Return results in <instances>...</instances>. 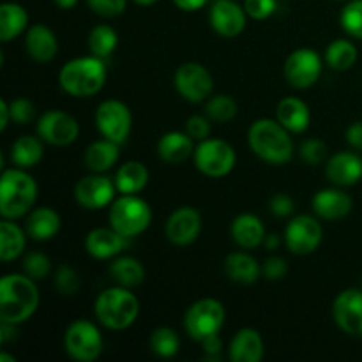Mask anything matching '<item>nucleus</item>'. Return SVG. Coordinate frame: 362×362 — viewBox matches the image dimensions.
<instances>
[{
    "instance_id": "nucleus-1",
    "label": "nucleus",
    "mask_w": 362,
    "mask_h": 362,
    "mask_svg": "<svg viewBox=\"0 0 362 362\" xmlns=\"http://www.w3.org/2000/svg\"><path fill=\"white\" fill-rule=\"evenodd\" d=\"M37 285L27 274H6L0 279V322L23 324L39 306Z\"/></svg>"
},
{
    "instance_id": "nucleus-2",
    "label": "nucleus",
    "mask_w": 362,
    "mask_h": 362,
    "mask_svg": "<svg viewBox=\"0 0 362 362\" xmlns=\"http://www.w3.org/2000/svg\"><path fill=\"white\" fill-rule=\"evenodd\" d=\"M247 144L253 154L269 165H286L293 159V140L290 131L278 119H258L247 131Z\"/></svg>"
},
{
    "instance_id": "nucleus-3",
    "label": "nucleus",
    "mask_w": 362,
    "mask_h": 362,
    "mask_svg": "<svg viewBox=\"0 0 362 362\" xmlns=\"http://www.w3.org/2000/svg\"><path fill=\"white\" fill-rule=\"evenodd\" d=\"M37 200V182L23 168L4 170L0 177V214L4 219L27 216Z\"/></svg>"
},
{
    "instance_id": "nucleus-4",
    "label": "nucleus",
    "mask_w": 362,
    "mask_h": 362,
    "mask_svg": "<svg viewBox=\"0 0 362 362\" xmlns=\"http://www.w3.org/2000/svg\"><path fill=\"white\" fill-rule=\"evenodd\" d=\"M59 83L73 98H92L106 83L105 59L90 55L69 60L60 69Z\"/></svg>"
},
{
    "instance_id": "nucleus-5",
    "label": "nucleus",
    "mask_w": 362,
    "mask_h": 362,
    "mask_svg": "<svg viewBox=\"0 0 362 362\" xmlns=\"http://www.w3.org/2000/svg\"><path fill=\"white\" fill-rule=\"evenodd\" d=\"M94 315L99 324L112 331H124L136 322L140 315L138 297L126 286H112L98 296Z\"/></svg>"
},
{
    "instance_id": "nucleus-6",
    "label": "nucleus",
    "mask_w": 362,
    "mask_h": 362,
    "mask_svg": "<svg viewBox=\"0 0 362 362\" xmlns=\"http://www.w3.org/2000/svg\"><path fill=\"white\" fill-rule=\"evenodd\" d=\"M110 226L120 235L133 239L151 226L152 209L138 194H120L110 205Z\"/></svg>"
},
{
    "instance_id": "nucleus-7",
    "label": "nucleus",
    "mask_w": 362,
    "mask_h": 362,
    "mask_svg": "<svg viewBox=\"0 0 362 362\" xmlns=\"http://www.w3.org/2000/svg\"><path fill=\"white\" fill-rule=\"evenodd\" d=\"M226 311L218 299H200L187 308L184 329L194 341H204L209 336L219 334L225 325Z\"/></svg>"
},
{
    "instance_id": "nucleus-8",
    "label": "nucleus",
    "mask_w": 362,
    "mask_h": 362,
    "mask_svg": "<svg viewBox=\"0 0 362 362\" xmlns=\"http://www.w3.org/2000/svg\"><path fill=\"white\" fill-rule=\"evenodd\" d=\"M193 158L194 166L204 175L212 177V179L228 175L237 163L235 148L228 141L219 140V138H207V140L198 141Z\"/></svg>"
},
{
    "instance_id": "nucleus-9",
    "label": "nucleus",
    "mask_w": 362,
    "mask_h": 362,
    "mask_svg": "<svg viewBox=\"0 0 362 362\" xmlns=\"http://www.w3.org/2000/svg\"><path fill=\"white\" fill-rule=\"evenodd\" d=\"M103 334L98 325L88 320H74L64 334V349L71 359L94 362L103 354Z\"/></svg>"
},
{
    "instance_id": "nucleus-10",
    "label": "nucleus",
    "mask_w": 362,
    "mask_h": 362,
    "mask_svg": "<svg viewBox=\"0 0 362 362\" xmlns=\"http://www.w3.org/2000/svg\"><path fill=\"white\" fill-rule=\"evenodd\" d=\"M95 126L103 136L122 145L129 136L133 126L129 106L119 99H106L95 112Z\"/></svg>"
},
{
    "instance_id": "nucleus-11",
    "label": "nucleus",
    "mask_w": 362,
    "mask_h": 362,
    "mask_svg": "<svg viewBox=\"0 0 362 362\" xmlns=\"http://www.w3.org/2000/svg\"><path fill=\"white\" fill-rule=\"evenodd\" d=\"M324 239V228L320 221L313 216L300 214L296 216L292 221L286 225L285 230V244L293 255H311L318 250Z\"/></svg>"
},
{
    "instance_id": "nucleus-12",
    "label": "nucleus",
    "mask_w": 362,
    "mask_h": 362,
    "mask_svg": "<svg viewBox=\"0 0 362 362\" xmlns=\"http://www.w3.org/2000/svg\"><path fill=\"white\" fill-rule=\"evenodd\" d=\"M175 88L186 101L202 103L214 90V80L205 66L198 62H184L175 71Z\"/></svg>"
},
{
    "instance_id": "nucleus-13",
    "label": "nucleus",
    "mask_w": 362,
    "mask_h": 362,
    "mask_svg": "<svg viewBox=\"0 0 362 362\" xmlns=\"http://www.w3.org/2000/svg\"><path fill=\"white\" fill-rule=\"evenodd\" d=\"M322 57L311 48L293 49L283 66V74L293 88H310L322 74Z\"/></svg>"
},
{
    "instance_id": "nucleus-14",
    "label": "nucleus",
    "mask_w": 362,
    "mask_h": 362,
    "mask_svg": "<svg viewBox=\"0 0 362 362\" xmlns=\"http://www.w3.org/2000/svg\"><path fill=\"white\" fill-rule=\"evenodd\" d=\"M80 124L73 115L60 110H48L37 120V136L55 147H66L76 141Z\"/></svg>"
},
{
    "instance_id": "nucleus-15",
    "label": "nucleus",
    "mask_w": 362,
    "mask_h": 362,
    "mask_svg": "<svg viewBox=\"0 0 362 362\" xmlns=\"http://www.w3.org/2000/svg\"><path fill=\"white\" fill-rule=\"evenodd\" d=\"M115 193H119L115 187V180L101 175V173L83 177L74 187V198H76L78 205L88 209V211H99V209L112 205V202L115 200Z\"/></svg>"
},
{
    "instance_id": "nucleus-16",
    "label": "nucleus",
    "mask_w": 362,
    "mask_h": 362,
    "mask_svg": "<svg viewBox=\"0 0 362 362\" xmlns=\"http://www.w3.org/2000/svg\"><path fill=\"white\" fill-rule=\"evenodd\" d=\"M332 318L345 334L362 338V290H343L332 303Z\"/></svg>"
},
{
    "instance_id": "nucleus-17",
    "label": "nucleus",
    "mask_w": 362,
    "mask_h": 362,
    "mask_svg": "<svg viewBox=\"0 0 362 362\" xmlns=\"http://www.w3.org/2000/svg\"><path fill=\"white\" fill-rule=\"evenodd\" d=\"M202 232V216L193 207H179L168 216L165 235L175 246H189Z\"/></svg>"
},
{
    "instance_id": "nucleus-18",
    "label": "nucleus",
    "mask_w": 362,
    "mask_h": 362,
    "mask_svg": "<svg viewBox=\"0 0 362 362\" xmlns=\"http://www.w3.org/2000/svg\"><path fill=\"white\" fill-rule=\"evenodd\" d=\"M246 9L235 0H216L209 11L211 27L223 37H237L246 28Z\"/></svg>"
},
{
    "instance_id": "nucleus-19",
    "label": "nucleus",
    "mask_w": 362,
    "mask_h": 362,
    "mask_svg": "<svg viewBox=\"0 0 362 362\" xmlns=\"http://www.w3.org/2000/svg\"><path fill=\"white\" fill-rule=\"evenodd\" d=\"M325 175L334 186H354L362 179V159L356 152L343 151L331 156L325 165Z\"/></svg>"
},
{
    "instance_id": "nucleus-20",
    "label": "nucleus",
    "mask_w": 362,
    "mask_h": 362,
    "mask_svg": "<svg viewBox=\"0 0 362 362\" xmlns=\"http://www.w3.org/2000/svg\"><path fill=\"white\" fill-rule=\"evenodd\" d=\"M354 202L345 191L329 187L320 189L313 197V212L325 221H338L352 212Z\"/></svg>"
},
{
    "instance_id": "nucleus-21",
    "label": "nucleus",
    "mask_w": 362,
    "mask_h": 362,
    "mask_svg": "<svg viewBox=\"0 0 362 362\" xmlns=\"http://www.w3.org/2000/svg\"><path fill=\"white\" fill-rule=\"evenodd\" d=\"M127 237L120 235L117 230L110 228H94L88 232L85 239V250L92 258L98 260H108V258L117 257L120 251L126 247Z\"/></svg>"
},
{
    "instance_id": "nucleus-22",
    "label": "nucleus",
    "mask_w": 362,
    "mask_h": 362,
    "mask_svg": "<svg viewBox=\"0 0 362 362\" xmlns=\"http://www.w3.org/2000/svg\"><path fill=\"white\" fill-rule=\"evenodd\" d=\"M25 49L37 62H49L59 52V41L53 30L46 25H32L25 34Z\"/></svg>"
},
{
    "instance_id": "nucleus-23",
    "label": "nucleus",
    "mask_w": 362,
    "mask_h": 362,
    "mask_svg": "<svg viewBox=\"0 0 362 362\" xmlns=\"http://www.w3.org/2000/svg\"><path fill=\"white\" fill-rule=\"evenodd\" d=\"M264 339L257 329H240L230 343L228 357L232 362H260L264 359Z\"/></svg>"
},
{
    "instance_id": "nucleus-24",
    "label": "nucleus",
    "mask_w": 362,
    "mask_h": 362,
    "mask_svg": "<svg viewBox=\"0 0 362 362\" xmlns=\"http://www.w3.org/2000/svg\"><path fill=\"white\" fill-rule=\"evenodd\" d=\"M276 119L290 133L300 134L308 131L311 124V112L306 103L299 98H283L276 108Z\"/></svg>"
},
{
    "instance_id": "nucleus-25",
    "label": "nucleus",
    "mask_w": 362,
    "mask_h": 362,
    "mask_svg": "<svg viewBox=\"0 0 362 362\" xmlns=\"http://www.w3.org/2000/svg\"><path fill=\"white\" fill-rule=\"evenodd\" d=\"M194 140L182 131H168L158 141V154L168 165H180L194 154Z\"/></svg>"
},
{
    "instance_id": "nucleus-26",
    "label": "nucleus",
    "mask_w": 362,
    "mask_h": 362,
    "mask_svg": "<svg viewBox=\"0 0 362 362\" xmlns=\"http://www.w3.org/2000/svg\"><path fill=\"white\" fill-rule=\"evenodd\" d=\"M265 237V226L258 216L244 212L239 214L232 223V239L235 244L244 250H255L260 244H264Z\"/></svg>"
},
{
    "instance_id": "nucleus-27",
    "label": "nucleus",
    "mask_w": 362,
    "mask_h": 362,
    "mask_svg": "<svg viewBox=\"0 0 362 362\" xmlns=\"http://www.w3.org/2000/svg\"><path fill=\"white\" fill-rule=\"evenodd\" d=\"M225 272L230 281L239 283V285H253L260 279L262 265L250 253L235 251L225 258Z\"/></svg>"
},
{
    "instance_id": "nucleus-28",
    "label": "nucleus",
    "mask_w": 362,
    "mask_h": 362,
    "mask_svg": "<svg viewBox=\"0 0 362 362\" xmlns=\"http://www.w3.org/2000/svg\"><path fill=\"white\" fill-rule=\"evenodd\" d=\"M25 230L34 240H49L59 233L60 216L52 207L32 209L27 214Z\"/></svg>"
},
{
    "instance_id": "nucleus-29",
    "label": "nucleus",
    "mask_w": 362,
    "mask_h": 362,
    "mask_svg": "<svg viewBox=\"0 0 362 362\" xmlns=\"http://www.w3.org/2000/svg\"><path fill=\"white\" fill-rule=\"evenodd\" d=\"M119 144L108 140V138L94 141V144L88 145V148L85 151V165H87V168L94 173L108 172V170L113 168V165L119 161Z\"/></svg>"
},
{
    "instance_id": "nucleus-30",
    "label": "nucleus",
    "mask_w": 362,
    "mask_h": 362,
    "mask_svg": "<svg viewBox=\"0 0 362 362\" xmlns=\"http://www.w3.org/2000/svg\"><path fill=\"white\" fill-rule=\"evenodd\" d=\"M28 13L16 2H4L0 6V41L9 42L27 30Z\"/></svg>"
},
{
    "instance_id": "nucleus-31",
    "label": "nucleus",
    "mask_w": 362,
    "mask_h": 362,
    "mask_svg": "<svg viewBox=\"0 0 362 362\" xmlns=\"http://www.w3.org/2000/svg\"><path fill=\"white\" fill-rule=\"evenodd\" d=\"M27 230H21L14 219H4L0 223V260L13 262L25 251Z\"/></svg>"
},
{
    "instance_id": "nucleus-32",
    "label": "nucleus",
    "mask_w": 362,
    "mask_h": 362,
    "mask_svg": "<svg viewBox=\"0 0 362 362\" xmlns=\"http://www.w3.org/2000/svg\"><path fill=\"white\" fill-rule=\"evenodd\" d=\"M115 187L120 194H138L148 182V170L140 161H127L117 170Z\"/></svg>"
},
{
    "instance_id": "nucleus-33",
    "label": "nucleus",
    "mask_w": 362,
    "mask_h": 362,
    "mask_svg": "<svg viewBox=\"0 0 362 362\" xmlns=\"http://www.w3.org/2000/svg\"><path fill=\"white\" fill-rule=\"evenodd\" d=\"M42 156H45V148H42V140L39 136L23 134L11 145V161L18 168H34L41 163Z\"/></svg>"
},
{
    "instance_id": "nucleus-34",
    "label": "nucleus",
    "mask_w": 362,
    "mask_h": 362,
    "mask_svg": "<svg viewBox=\"0 0 362 362\" xmlns=\"http://www.w3.org/2000/svg\"><path fill=\"white\" fill-rule=\"evenodd\" d=\"M110 276L113 281L126 288H134L145 279V269L140 260L133 257H120L110 265Z\"/></svg>"
},
{
    "instance_id": "nucleus-35",
    "label": "nucleus",
    "mask_w": 362,
    "mask_h": 362,
    "mask_svg": "<svg viewBox=\"0 0 362 362\" xmlns=\"http://www.w3.org/2000/svg\"><path fill=\"white\" fill-rule=\"evenodd\" d=\"M325 62L334 71H349L357 62V48L349 39H336L325 49Z\"/></svg>"
},
{
    "instance_id": "nucleus-36",
    "label": "nucleus",
    "mask_w": 362,
    "mask_h": 362,
    "mask_svg": "<svg viewBox=\"0 0 362 362\" xmlns=\"http://www.w3.org/2000/svg\"><path fill=\"white\" fill-rule=\"evenodd\" d=\"M117 45H119V35L115 28L110 25H98L88 34V48L92 55L99 59H108L115 52Z\"/></svg>"
},
{
    "instance_id": "nucleus-37",
    "label": "nucleus",
    "mask_w": 362,
    "mask_h": 362,
    "mask_svg": "<svg viewBox=\"0 0 362 362\" xmlns=\"http://www.w3.org/2000/svg\"><path fill=\"white\" fill-rule=\"evenodd\" d=\"M151 350L156 356L163 357V359H170V357L177 356L180 350V338L173 329L170 327H159L151 334Z\"/></svg>"
},
{
    "instance_id": "nucleus-38",
    "label": "nucleus",
    "mask_w": 362,
    "mask_h": 362,
    "mask_svg": "<svg viewBox=\"0 0 362 362\" xmlns=\"http://www.w3.org/2000/svg\"><path fill=\"white\" fill-rule=\"evenodd\" d=\"M237 112H239V106H237L235 99L226 94L212 95L207 105H205V115L219 124L230 122V120L235 119Z\"/></svg>"
},
{
    "instance_id": "nucleus-39",
    "label": "nucleus",
    "mask_w": 362,
    "mask_h": 362,
    "mask_svg": "<svg viewBox=\"0 0 362 362\" xmlns=\"http://www.w3.org/2000/svg\"><path fill=\"white\" fill-rule=\"evenodd\" d=\"M53 285H55L57 292L60 296H76L81 288V279L80 274L76 272V269H73L71 265L62 264L55 272V278H53Z\"/></svg>"
},
{
    "instance_id": "nucleus-40",
    "label": "nucleus",
    "mask_w": 362,
    "mask_h": 362,
    "mask_svg": "<svg viewBox=\"0 0 362 362\" xmlns=\"http://www.w3.org/2000/svg\"><path fill=\"white\" fill-rule=\"evenodd\" d=\"M343 30L356 39H362V0H350L339 16Z\"/></svg>"
},
{
    "instance_id": "nucleus-41",
    "label": "nucleus",
    "mask_w": 362,
    "mask_h": 362,
    "mask_svg": "<svg viewBox=\"0 0 362 362\" xmlns=\"http://www.w3.org/2000/svg\"><path fill=\"white\" fill-rule=\"evenodd\" d=\"M25 274L28 278H32L34 281H41L52 271V262L46 257L45 253H39V251H32L27 257L23 258V265H21Z\"/></svg>"
},
{
    "instance_id": "nucleus-42",
    "label": "nucleus",
    "mask_w": 362,
    "mask_h": 362,
    "mask_svg": "<svg viewBox=\"0 0 362 362\" xmlns=\"http://www.w3.org/2000/svg\"><path fill=\"white\" fill-rule=\"evenodd\" d=\"M299 152L304 163L317 166L322 165L325 161V158H327V145L322 140H318V138H310V140H306L300 145Z\"/></svg>"
},
{
    "instance_id": "nucleus-43",
    "label": "nucleus",
    "mask_w": 362,
    "mask_h": 362,
    "mask_svg": "<svg viewBox=\"0 0 362 362\" xmlns=\"http://www.w3.org/2000/svg\"><path fill=\"white\" fill-rule=\"evenodd\" d=\"M9 112H11V122L20 124V126H25V124L32 122L35 117L34 103L27 98L13 99V101L9 103Z\"/></svg>"
},
{
    "instance_id": "nucleus-44",
    "label": "nucleus",
    "mask_w": 362,
    "mask_h": 362,
    "mask_svg": "<svg viewBox=\"0 0 362 362\" xmlns=\"http://www.w3.org/2000/svg\"><path fill=\"white\" fill-rule=\"evenodd\" d=\"M94 14L103 18H115L126 11L127 0H87Z\"/></svg>"
},
{
    "instance_id": "nucleus-45",
    "label": "nucleus",
    "mask_w": 362,
    "mask_h": 362,
    "mask_svg": "<svg viewBox=\"0 0 362 362\" xmlns=\"http://www.w3.org/2000/svg\"><path fill=\"white\" fill-rule=\"evenodd\" d=\"M244 9L253 20H267L278 9V0H244Z\"/></svg>"
},
{
    "instance_id": "nucleus-46",
    "label": "nucleus",
    "mask_w": 362,
    "mask_h": 362,
    "mask_svg": "<svg viewBox=\"0 0 362 362\" xmlns=\"http://www.w3.org/2000/svg\"><path fill=\"white\" fill-rule=\"evenodd\" d=\"M211 122L212 120L207 115L189 117L186 122V133L197 141L207 140L211 136Z\"/></svg>"
},
{
    "instance_id": "nucleus-47",
    "label": "nucleus",
    "mask_w": 362,
    "mask_h": 362,
    "mask_svg": "<svg viewBox=\"0 0 362 362\" xmlns=\"http://www.w3.org/2000/svg\"><path fill=\"white\" fill-rule=\"evenodd\" d=\"M286 272H288V264L281 257H269L262 264V276L269 281H279L285 278Z\"/></svg>"
},
{
    "instance_id": "nucleus-48",
    "label": "nucleus",
    "mask_w": 362,
    "mask_h": 362,
    "mask_svg": "<svg viewBox=\"0 0 362 362\" xmlns=\"http://www.w3.org/2000/svg\"><path fill=\"white\" fill-rule=\"evenodd\" d=\"M269 209H271V212L276 218H286V216H290L293 212L296 204H293V200L288 194L278 193L269 200Z\"/></svg>"
},
{
    "instance_id": "nucleus-49",
    "label": "nucleus",
    "mask_w": 362,
    "mask_h": 362,
    "mask_svg": "<svg viewBox=\"0 0 362 362\" xmlns=\"http://www.w3.org/2000/svg\"><path fill=\"white\" fill-rule=\"evenodd\" d=\"M202 346H204V356L207 361H219L221 359V352H223V343L219 334L209 336L205 338L204 341H200Z\"/></svg>"
},
{
    "instance_id": "nucleus-50",
    "label": "nucleus",
    "mask_w": 362,
    "mask_h": 362,
    "mask_svg": "<svg viewBox=\"0 0 362 362\" xmlns=\"http://www.w3.org/2000/svg\"><path fill=\"white\" fill-rule=\"evenodd\" d=\"M346 141L356 151H362V122L350 124L346 129Z\"/></svg>"
},
{
    "instance_id": "nucleus-51",
    "label": "nucleus",
    "mask_w": 362,
    "mask_h": 362,
    "mask_svg": "<svg viewBox=\"0 0 362 362\" xmlns=\"http://www.w3.org/2000/svg\"><path fill=\"white\" fill-rule=\"evenodd\" d=\"M209 2H211V0H173V4H175L180 11H186V13H194V11L207 6Z\"/></svg>"
},
{
    "instance_id": "nucleus-52",
    "label": "nucleus",
    "mask_w": 362,
    "mask_h": 362,
    "mask_svg": "<svg viewBox=\"0 0 362 362\" xmlns=\"http://www.w3.org/2000/svg\"><path fill=\"white\" fill-rule=\"evenodd\" d=\"M16 338V324L9 322H0V341L9 343Z\"/></svg>"
},
{
    "instance_id": "nucleus-53",
    "label": "nucleus",
    "mask_w": 362,
    "mask_h": 362,
    "mask_svg": "<svg viewBox=\"0 0 362 362\" xmlns=\"http://www.w3.org/2000/svg\"><path fill=\"white\" fill-rule=\"evenodd\" d=\"M11 122V112H9V101L2 99L0 101V131H6V127Z\"/></svg>"
},
{
    "instance_id": "nucleus-54",
    "label": "nucleus",
    "mask_w": 362,
    "mask_h": 362,
    "mask_svg": "<svg viewBox=\"0 0 362 362\" xmlns=\"http://www.w3.org/2000/svg\"><path fill=\"white\" fill-rule=\"evenodd\" d=\"M265 246H267V250H276V247L279 246V243H281V240H279V237L276 235V233H271V235H267L265 237Z\"/></svg>"
},
{
    "instance_id": "nucleus-55",
    "label": "nucleus",
    "mask_w": 362,
    "mask_h": 362,
    "mask_svg": "<svg viewBox=\"0 0 362 362\" xmlns=\"http://www.w3.org/2000/svg\"><path fill=\"white\" fill-rule=\"evenodd\" d=\"M60 9H73L74 6L78 4V0H53Z\"/></svg>"
},
{
    "instance_id": "nucleus-56",
    "label": "nucleus",
    "mask_w": 362,
    "mask_h": 362,
    "mask_svg": "<svg viewBox=\"0 0 362 362\" xmlns=\"http://www.w3.org/2000/svg\"><path fill=\"white\" fill-rule=\"evenodd\" d=\"M134 4H138V6H152V4H156L158 0H133Z\"/></svg>"
},
{
    "instance_id": "nucleus-57",
    "label": "nucleus",
    "mask_w": 362,
    "mask_h": 362,
    "mask_svg": "<svg viewBox=\"0 0 362 362\" xmlns=\"http://www.w3.org/2000/svg\"><path fill=\"white\" fill-rule=\"evenodd\" d=\"M0 362H16V359L11 356H7V354H0Z\"/></svg>"
},
{
    "instance_id": "nucleus-58",
    "label": "nucleus",
    "mask_w": 362,
    "mask_h": 362,
    "mask_svg": "<svg viewBox=\"0 0 362 362\" xmlns=\"http://www.w3.org/2000/svg\"><path fill=\"white\" fill-rule=\"evenodd\" d=\"M339 2H343V0H339Z\"/></svg>"
}]
</instances>
